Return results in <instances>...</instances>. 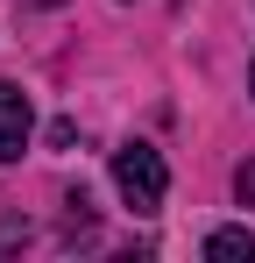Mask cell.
Here are the masks:
<instances>
[{
  "label": "cell",
  "instance_id": "obj_1",
  "mask_svg": "<svg viewBox=\"0 0 255 263\" xmlns=\"http://www.w3.org/2000/svg\"><path fill=\"white\" fill-rule=\"evenodd\" d=\"M114 185H121V199L135 206V214H156L170 192V164L156 142H121L114 149Z\"/></svg>",
  "mask_w": 255,
  "mask_h": 263
},
{
  "label": "cell",
  "instance_id": "obj_5",
  "mask_svg": "<svg viewBox=\"0 0 255 263\" xmlns=\"http://www.w3.org/2000/svg\"><path fill=\"white\" fill-rule=\"evenodd\" d=\"M14 242H29V220H7L0 228V249H14Z\"/></svg>",
  "mask_w": 255,
  "mask_h": 263
},
{
  "label": "cell",
  "instance_id": "obj_2",
  "mask_svg": "<svg viewBox=\"0 0 255 263\" xmlns=\"http://www.w3.org/2000/svg\"><path fill=\"white\" fill-rule=\"evenodd\" d=\"M29 135H36V107H29V92L0 79V164H14V157L29 149Z\"/></svg>",
  "mask_w": 255,
  "mask_h": 263
},
{
  "label": "cell",
  "instance_id": "obj_3",
  "mask_svg": "<svg viewBox=\"0 0 255 263\" xmlns=\"http://www.w3.org/2000/svg\"><path fill=\"white\" fill-rule=\"evenodd\" d=\"M206 256H248L255 263V235H248V228H213V235H206Z\"/></svg>",
  "mask_w": 255,
  "mask_h": 263
},
{
  "label": "cell",
  "instance_id": "obj_4",
  "mask_svg": "<svg viewBox=\"0 0 255 263\" xmlns=\"http://www.w3.org/2000/svg\"><path fill=\"white\" fill-rule=\"evenodd\" d=\"M234 199H241V206H255V157L234 171Z\"/></svg>",
  "mask_w": 255,
  "mask_h": 263
}]
</instances>
